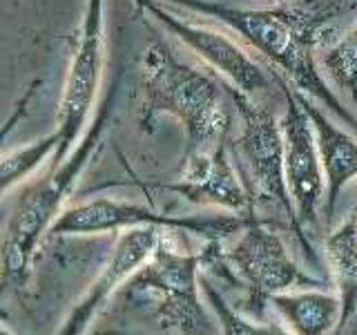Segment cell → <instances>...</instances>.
I'll return each mask as SVG.
<instances>
[{
    "label": "cell",
    "mask_w": 357,
    "mask_h": 335,
    "mask_svg": "<svg viewBox=\"0 0 357 335\" xmlns=\"http://www.w3.org/2000/svg\"><path fill=\"white\" fill-rule=\"evenodd\" d=\"M324 255L331 266L333 282L342 299L340 331L357 313V206L324 239Z\"/></svg>",
    "instance_id": "9a60e30c"
},
{
    "label": "cell",
    "mask_w": 357,
    "mask_h": 335,
    "mask_svg": "<svg viewBox=\"0 0 357 335\" xmlns=\"http://www.w3.org/2000/svg\"><path fill=\"white\" fill-rule=\"evenodd\" d=\"M226 87H228L232 105L241 119L237 150L243 159L245 170L250 174L252 193H257L261 199L271 201V204L284 210L288 226L297 234L306 257L312 264H317V255L312 251L310 241L306 239V228L301 226V221L297 219L293 199H290V193H288L286 163H284L286 145H284L282 121H277L273 110L266 105V100L245 96L228 83Z\"/></svg>",
    "instance_id": "5b68a950"
},
{
    "label": "cell",
    "mask_w": 357,
    "mask_h": 335,
    "mask_svg": "<svg viewBox=\"0 0 357 335\" xmlns=\"http://www.w3.org/2000/svg\"><path fill=\"white\" fill-rule=\"evenodd\" d=\"M105 70V0H87L78 27L70 70L59 103L56 130L61 134V148L54 154L59 165L87 130L89 112L94 110L100 81Z\"/></svg>",
    "instance_id": "52a82bcc"
},
{
    "label": "cell",
    "mask_w": 357,
    "mask_h": 335,
    "mask_svg": "<svg viewBox=\"0 0 357 335\" xmlns=\"http://www.w3.org/2000/svg\"><path fill=\"white\" fill-rule=\"evenodd\" d=\"M59 148H61V134L59 130H54L47 137L31 141L27 145H22V148L5 150L3 159H0V188H3V195H7L20 181H25L31 172H36L50 156L54 159Z\"/></svg>",
    "instance_id": "2e32d148"
},
{
    "label": "cell",
    "mask_w": 357,
    "mask_h": 335,
    "mask_svg": "<svg viewBox=\"0 0 357 335\" xmlns=\"http://www.w3.org/2000/svg\"><path fill=\"white\" fill-rule=\"evenodd\" d=\"M165 228L159 226H137L128 228L119 234L114 248L109 251L103 268L96 279L83 293V297L72 306L70 315L65 318L61 333L63 335H81L87 333L94 320L105 311L109 299L121 288H126L130 279L148 264L159 246Z\"/></svg>",
    "instance_id": "8fae6325"
},
{
    "label": "cell",
    "mask_w": 357,
    "mask_h": 335,
    "mask_svg": "<svg viewBox=\"0 0 357 335\" xmlns=\"http://www.w3.org/2000/svg\"><path fill=\"white\" fill-rule=\"evenodd\" d=\"M219 20L264 56L297 92L315 98L331 114L357 130V117L344 107L317 63V47L326 40L328 20L337 9L277 3L275 7H232L215 0H167Z\"/></svg>",
    "instance_id": "6da1fadb"
},
{
    "label": "cell",
    "mask_w": 357,
    "mask_h": 335,
    "mask_svg": "<svg viewBox=\"0 0 357 335\" xmlns=\"http://www.w3.org/2000/svg\"><path fill=\"white\" fill-rule=\"evenodd\" d=\"M299 103L304 105L306 114L310 117L312 130H315L317 148L321 156L324 177H326V204H324V215L331 219L337 208V201L346 184L357 179V139L349 132L342 130L337 123H333L326 114V107L317 103L315 98L297 92Z\"/></svg>",
    "instance_id": "4fadbf2b"
},
{
    "label": "cell",
    "mask_w": 357,
    "mask_h": 335,
    "mask_svg": "<svg viewBox=\"0 0 357 335\" xmlns=\"http://www.w3.org/2000/svg\"><path fill=\"white\" fill-rule=\"evenodd\" d=\"M119 94V83L112 85L109 94L98 105L94 121L76 143V148L67 154L54 170L31 184L20 195L14 212L7 219L5 237H3V284L22 288L31 275V266L36 260L38 246L43 237L52 230L54 221L65 210L67 199L78 184V179L85 172V168L92 163L96 152L100 150L105 132L114 117V103Z\"/></svg>",
    "instance_id": "3957f363"
},
{
    "label": "cell",
    "mask_w": 357,
    "mask_h": 335,
    "mask_svg": "<svg viewBox=\"0 0 357 335\" xmlns=\"http://www.w3.org/2000/svg\"><path fill=\"white\" fill-rule=\"evenodd\" d=\"M282 96L286 100V112L282 119L284 130V163H286V184L293 199L297 219L301 226L315 228L319 212L324 210V195H326V177H324L321 156L317 148L315 130L304 105L299 103L297 89L279 74Z\"/></svg>",
    "instance_id": "30bf717a"
},
{
    "label": "cell",
    "mask_w": 357,
    "mask_h": 335,
    "mask_svg": "<svg viewBox=\"0 0 357 335\" xmlns=\"http://www.w3.org/2000/svg\"><path fill=\"white\" fill-rule=\"evenodd\" d=\"M226 260L243 286L250 290V304L261 306L273 295L293 288H326L321 277H310L290 257L284 239L255 215L228 248Z\"/></svg>",
    "instance_id": "ba28073f"
},
{
    "label": "cell",
    "mask_w": 357,
    "mask_h": 335,
    "mask_svg": "<svg viewBox=\"0 0 357 335\" xmlns=\"http://www.w3.org/2000/svg\"><path fill=\"white\" fill-rule=\"evenodd\" d=\"M165 232L148 264L128 282V295L150 297L154 320L163 331L215 333V320L199 299L201 266L208 260V248L204 253H185Z\"/></svg>",
    "instance_id": "277c9868"
},
{
    "label": "cell",
    "mask_w": 357,
    "mask_h": 335,
    "mask_svg": "<svg viewBox=\"0 0 357 335\" xmlns=\"http://www.w3.org/2000/svg\"><path fill=\"white\" fill-rule=\"evenodd\" d=\"M201 288H204V293L210 302V306L212 311H215V315L221 324V331L223 333H245V335H250V333H273L277 329H271V327H259L257 322L252 320H245L241 318L237 311H232L230 304L226 299L221 297L219 290H215V286L210 284V279L201 273Z\"/></svg>",
    "instance_id": "ac0fdd59"
},
{
    "label": "cell",
    "mask_w": 357,
    "mask_h": 335,
    "mask_svg": "<svg viewBox=\"0 0 357 335\" xmlns=\"http://www.w3.org/2000/svg\"><path fill=\"white\" fill-rule=\"evenodd\" d=\"M271 304L284 327L297 335H326L340 331L342 299L337 290L293 288L271 297Z\"/></svg>",
    "instance_id": "5bb4252c"
},
{
    "label": "cell",
    "mask_w": 357,
    "mask_h": 335,
    "mask_svg": "<svg viewBox=\"0 0 357 335\" xmlns=\"http://www.w3.org/2000/svg\"><path fill=\"white\" fill-rule=\"evenodd\" d=\"M321 70L357 105V20L321 52Z\"/></svg>",
    "instance_id": "e0dca14e"
},
{
    "label": "cell",
    "mask_w": 357,
    "mask_h": 335,
    "mask_svg": "<svg viewBox=\"0 0 357 335\" xmlns=\"http://www.w3.org/2000/svg\"><path fill=\"white\" fill-rule=\"evenodd\" d=\"M248 217L234 215H215V217H174L165 212H156L150 206L121 201L112 197L89 199L83 204L67 206L61 217L54 221L50 234L56 237H72V234H98V232H116L137 226H159L172 232H190L208 241H221L230 234L241 232Z\"/></svg>",
    "instance_id": "8992f818"
},
{
    "label": "cell",
    "mask_w": 357,
    "mask_h": 335,
    "mask_svg": "<svg viewBox=\"0 0 357 335\" xmlns=\"http://www.w3.org/2000/svg\"><path fill=\"white\" fill-rule=\"evenodd\" d=\"M275 3H288V0H275Z\"/></svg>",
    "instance_id": "d6986e66"
},
{
    "label": "cell",
    "mask_w": 357,
    "mask_h": 335,
    "mask_svg": "<svg viewBox=\"0 0 357 335\" xmlns=\"http://www.w3.org/2000/svg\"><path fill=\"white\" fill-rule=\"evenodd\" d=\"M137 5L148 11L159 25H163L174 38L181 40L190 52H195L201 61L208 63L223 81L239 89L241 94L266 100V96L273 94L275 89H282L279 72L264 70L228 34L188 22L185 18L167 11L156 0H137Z\"/></svg>",
    "instance_id": "9c48e42d"
},
{
    "label": "cell",
    "mask_w": 357,
    "mask_h": 335,
    "mask_svg": "<svg viewBox=\"0 0 357 335\" xmlns=\"http://www.w3.org/2000/svg\"><path fill=\"white\" fill-rule=\"evenodd\" d=\"M181 195L195 206H217L241 217L255 215L252 190L245 186L230 163L226 141L206 152L185 154L176 181L156 186Z\"/></svg>",
    "instance_id": "7c38bea8"
},
{
    "label": "cell",
    "mask_w": 357,
    "mask_h": 335,
    "mask_svg": "<svg viewBox=\"0 0 357 335\" xmlns=\"http://www.w3.org/2000/svg\"><path fill=\"white\" fill-rule=\"evenodd\" d=\"M143 103L139 126L152 132L156 121L172 117L185 130V154L206 152L228 141L230 94L221 76L185 63L165 40H152L141 59Z\"/></svg>",
    "instance_id": "7a4b0ae2"
}]
</instances>
